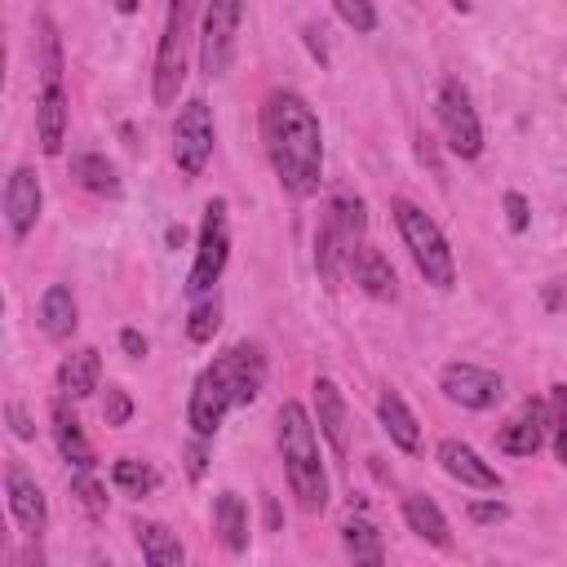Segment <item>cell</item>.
<instances>
[{
    "mask_svg": "<svg viewBox=\"0 0 567 567\" xmlns=\"http://www.w3.org/2000/svg\"><path fill=\"white\" fill-rule=\"evenodd\" d=\"M261 146L292 199H310L323 182V124L297 89H275L261 102Z\"/></svg>",
    "mask_w": 567,
    "mask_h": 567,
    "instance_id": "6da1fadb",
    "label": "cell"
},
{
    "mask_svg": "<svg viewBox=\"0 0 567 567\" xmlns=\"http://www.w3.org/2000/svg\"><path fill=\"white\" fill-rule=\"evenodd\" d=\"M266 385V354L257 341H239L230 350H221L190 385V403H186V425L190 434L213 439L226 421L230 408H244L261 394Z\"/></svg>",
    "mask_w": 567,
    "mask_h": 567,
    "instance_id": "7a4b0ae2",
    "label": "cell"
},
{
    "mask_svg": "<svg viewBox=\"0 0 567 567\" xmlns=\"http://www.w3.org/2000/svg\"><path fill=\"white\" fill-rule=\"evenodd\" d=\"M275 443H279V461H284V474H288V487L297 496V505L306 514H323L328 509V470H323V456H319V434H315V416L288 399L279 408V421H275Z\"/></svg>",
    "mask_w": 567,
    "mask_h": 567,
    "instance_id": "3957f363",
    "label": "cell"
},
{
    "mask_svg": "<svg viewBox=\"0 0 567 567\" xmlns=\"http://www.w3.org/2000/svg\"><path fill=\"white\" fill-rule=\"evenodd\" d=\"M390 213H394V226H399L403 248L412 252V266L421 270V279L439 292H452L456 288V257H452V244H447L443 226L421 204H412L408 195H394Z\"/></svg>",
    "mask_w": 567,
    "mask_h": 567,
    "instance_id": "277c9868",
    "label": "cell"
},
{
    "mask_svg": "<svg viewBox=\"0 0 567 567\" xmlns=\"http://www.w3.org/2000/svg\"><path fill=\"white\" fill-rule=\"evenodd\" d=\"M195 4L199 0H168L164 9V27H159V44H155V62H151V97L155 106H177V93L186 84V58H190V27H195Z\"/></svg>",
    "mask_w": 567,
    "mask_h": 567,
    "instance_id": "5b68a950",
    "label": "cell"
},
{
    "mask_svg": "<svg viewBox=\"0 0 567 567\" xmlns=\"http://www.w3.org/2000/svg\"><path fill=\"white\" fill-rule=\"evenodd\" d=\"M226 257H230V208L226 199H208L204 204V217H199V235H195V261H190V275H186V292L190 297H208L213 284L221 279L226 270Z\"/></svg>",
    "mask_w": 567,
    "mask_h": 567,
    "instance_id": "8992f818",
    "label": "cell"
},
{
    "mask_svg": "<svg viewBox=\"0 0 567 567\" xmlns=\"http://www.w3.org/2000/svg\"><path fill=\"white\" fill-rule=\"evenodd\" d=\"M239 27H244V0H204V22H199V71L208 80H221L235 66L239 53Z\"/></svg>",
    "mask_w": 567,
    "mask_h": 567,
    "instance_id": "52a82bcc",
    "label": "cell"
},
{
    "mask_svg": "<svg viewBox=\"0 0 567 567\" xmlns=\"http://www.w3.org/2000/svg\"><path fill=\"white\" fill-rule=\"evenodd\" d=\"M434 115H439V128H443V142L456 159H478L483 155V120L474 111V97L461 80H443L439 93H434Z\"/></svg>",
    "mask_w": 567,
    "mask_h": 567,
    "instance_id": "ba28073f",
    "label": "cell"
},
{
    "mask_svg": "<svg viewBox=\"0 0 567 567\" xmlns=\"http://www.w3.org/2000/svg\"><path fill=\"white\" fill-rule=\"evenodd\" d=\"M213 142H217V124H213L208 97H186L177 106V120H173V159H177L186 182H195L208 168Z\"/></svg>",
    "mask_w": 567,
    "mask_h": 567,
    "instance_id": "9c48e42d",
    "label": "cell"
},
{
    "mask_svg": "<svg viewBox=\"0 0 567 567\" xmlns=\"http://www.w3.org/2000/svg\"><path fill=\"white\" fill-rule=\"evenodd\" d=\"M439 390L447 403L470 408V412H487L505 399V377L478 363H443L439 368Z\"/></svg>",
    "mask_w": 567,
    "mask_h": 567,
    "instance_id": "30bf717a",
    "label": "cell"
},
{
    "mask_svg": "<svg viewBox=\"0 0 567 567\" xmlns=\"http://www.w3.org/2000/svg\"><path fill=\"white\" fill-rule=\"evenodd\" d=\"M4 501H9V514H13V523L22 527L27 540H40L49 532V501H44L35 474L22 461L4 465Z\"/></svg>",
    "mask_w": 567,
    "mask_h": 567,
    "instance_id": "8fae6325",
    "label": "cell"
},
{
    "mask_svg": "<svg viewBox=\"0 0 567 567\" xmlns=\"http://www.w3.org/2000/svg\"><path fill=\"white\" fill-rule=\"evenodd\" d=\"M40 208H44V186H40V173L31 164H18L9 177H4V226H9V239L22 244L35 221H40Z\"/></svg>",
    "mask_w": 567,
    "mask_h": 567,
    "instance_id": "7c38bea8",
    "label": "cell"
},
{
    "mask_svg": "<svg viewBox=\"0 0 567 567\" xmlns=\"http://www.w3.org/2000/svg\"><path fill=\"white\" fill-rule=\"evenodd\" d=\"M434 461H439V470H443L447 478H456L461 487H474V492H501V487H505V478L496 474V465L483 461L465 439H439Z\"/></svg>",
    "mask_w": 567,
    "mask_h": 567,
    "instance_id": "4fadbf2b",
    "label": "cell"
},
{
    "mask_svg": "<svg viewBox=\"0 0 567 567\" xmlns=\"http://www.w3.org/2000/svg\"><path fill=\"white\" fill-rule=\"evenodd\" d=\"M346 275H350V279H354V288H359L363 297H372V301H394V297H399V279H394L390 257H385L381 248L363 244V239L350 248Z\"/></svg>",
    "mask_w": 567,
    "mask_h": 567,
    "instance_id": "5bb4252c",
    "label": "cell"
},
{
    "mask_svg": "<svg viewBox=\"0 0 567 567\" xmlns=\"http://www.w3.org/2000/svg\"><path fill=\"white\" fill-rule=\"evenodd\" d=\"M545 430H549V403H545V399H527V403L496 430V447L509 452V456H532V452H540Z\"/></svg>",
    "mask_w": 567,
    "mask_h": 567,
    "instance_id": "9a60e30c",
    "label": "cell"
},
{
    "mask_svg": "<svg viewBox=\"0 0 567 567\" xmlns=\"http://www.w3.org/2000/svg\"><path fill=\"white\" fill-rule=\"evenodd\" d=\"M315 425L319 434L328 439L332 456H346L350 452V412H346V394L332 377H315Z\"/></svg>",
    "mask_w": 567,
    "mask_h": 567,
    "instance_id": "2e32d148",
    "label": "cell"
},
{
    "mask_svg": "<svg viewBox=\"0 0 567 567\" xmlns=\"http://www.w3.org/2000/svg\"><path fill=\"white\" fill-rule=\"evenodd\" d=\"M66 128H71L66 84H40V97H35V137H40V151L44 155H62Z\"/></svg>",
    "mask_w": 567,
    "mask_h": 567,
    "instance_id": "e0dca14e",
    "label": "cell"
},
{
    "mask_svg": "<svg viewBox=\"0 0 567 567\" xmlns=\"http://www.w3.org/2000/svg\"><path fill=\"white\" fill-rule=\"evenodd\" d=\"M49 430H53V443H58V452H62V461H66L71 470H93V465H97V452H93V443H89L80 416L66 408V394H58V399L49 403Z\"/></svg>",
    "mask_w": 567,
    "mask_h": 567,
    "instance_id": "ac0fdd59",
    "label": "cell"
},
{
    "mask_svg": "<svg viewBox=\"0 0 567 567\" xmlns=\"http://www.w3.org/2000/svg\"><path fill=\"white\" fill-rule=\"evenodd\" d=\"M350 235L332 221V213L323 208V221L315 230V270H319V284L323 288H337L341 275H346V261H350Z\"/></svg>",
    "mask_w": 567,
    "mask_h": 567,
    "instance_id": "d6986e66",
    "label": "cell"
},
{
    "mask_svg": "<svg viewBox=\"0 0 567 567\" xmlns=\"http://www.w3.org/2000/svg\"><path fill=\"white\" fill-rule=\"evenodd\" d=\"M35 323L49 341H71V332L80 328V306H75V292L71 284H49L40 292V306H35Z\"/></svg>",
    "mask_w": 567,
    "mask_h": 567,
    "instance_id": "ffe728a7",
    "label": "cell"
},
{
    "mask_svg": "<svg viewBox=\"0 0 567 567\" xmlns=\"http://www.w3.org/2000/svg\"><path fill=\"white\" fill-rule=\"evenodd\" d=\"M377 421H381V430L390 434V443L399 452H421V421H416V412L408 408V399L399 390L385 385L377 394Z\"/></svg>",
    "mask_w": 567,
    "mask_h": 567,
    "instance_id": "44dd1931",
    "label": "cell"
},
{
    "mask_svg": "<svg viewBox=\"0 0 567 567\" xmlns=\"http://www.w3.org/2000/svg\"><path fill=\"white\" fill-rule=\"evenodd\" d=\"M97 381H102V354L93 346H80L58 363V394L66 399H89Z\"/></svg>",
    "mask_w": 567,
    "mask_h": 567,
    "instance_id": "7402d4cb",
    "label": "cell"
},
{
    "mask_svg": "<svg viewBox=\"0 0 567 567\" xmlns=\"http://www.w3.org/2000/svg\"><path fill=\"white\" fill-rule=\"evenodd\" d=\"M213 532H217L226 554H244L248 549V505H244L239 492H230V487L217 492V501H213Z\"/></svg>",
    "mask_w": 567,
    "mask_h": 567,
    "instance_id": "603a6c76",
    "label": "cell"
},
{
    "mask_svg": "<svg viewBox=\"0 0 567 567\" xmlns=\"http://www.w3.org/2000/svg\"><path fill=\"white\" fill-rule=\"evenodd\" d=\"M403 523H408V532H412L416 540H425V545H434V549H452V527H447L443 509H439L430 496H421V492L403 496Z\"/></svg>",
    "mask_w": 567,
    "mask_h": 567,
    "instance_id": "cb8c5ba5",
    "label": "cell"
},
{
    "mask_svg": "<svg viewBox=\"0 0 567 567\" xmlns=\"http://www.w3.org/2000/svg\"><path fill=\"white\" fill-rule=\"evenodd\" d=\"M133 540H137V549H142V558L151 567H182L186 563V549H182L177 532L164 527V523H155V518L133 523Z\"/></svg>",
    "mask_w": 567,
    "mask_h": 567,
    "instance_id": "d4e9b609",
    "label": "cell"
},
{
    "mask_svg": "<svg viewBox=\"0 0 567 567\" xmlns=\"http://www.w3.org/2000/svg\"><path fill=\"white\" fill-rule=\"evenodd\" d=\"M71 177H75V186H84L89 195H102V199H115L124 190L115 164L106 155H97V151H75L71 155Z\"/></svg>",
    "mask_w": 567,
    "mask_h": 567,
    "instance_id": "484cf974",
    "label": "cell"
},
{
    "mask_svg": "<svg viewBox=\"0 0 567 567\" xmlns=\"http://www.w3.org/2000/svg\"><path fill=\"white\" fill-rule=\"evenodd\" d=\"M35 71H40V84H62V35H58V22L49 13L35 18Z\"/></svg>",
    "mask_w": 567,
    "mask_h": 567,
    "instance_id": "4316f807",
    "label": "cell"
},
{
    "mask_svg": "<svg viewBox=\"0 0 567 567\" xmlns=\"http://www.w3.org/2000/svg\"><path fill=\"white\" fill-rule=\"evenodd\" d=\"M341 545L354 563H385V545H381V532L368 523V518H346L341 523Z\"/></svg>",
    "mask_w": 567,
    "mask_h": 567,
    "instance_id": "83f0119b",
    "label": "cell"
},
{
    "mask_svg": "<svg viewBox=\"0 0 567 567\" xmlns=\"http://www.w3.org/2000/svg\"><path fill=\"white\" fill-rule=\"evenodd\" d=\"M111 483H115L120 492H128V496H151V492L159 487V470H155L151 461L120 456V461L111 465Z\"/></svg>",
    "mask_w": 567,
    "mask_h": 567,
    "instance_id": "f1b7e54d",
    "label": "cell"
},
{
    "mask_svg": "<svg viewBox=\"0 0 567 567\" xmlns=\"http://www.w3.org/2000/svg\"><path fill=\"white\" fill-rule=\"evenodd\" d=\"M328 213H332V221L350 235V244H359V239H363V230H368V208H363V199H359L354 190H332Z\"/></svg>",
    "mask_w": 567,
    "mask_h": 567,
    "instance_id": "f546056e",
    "label": "cell"
},
{
    "mask_svg": "<svg viewBox=\"0 0 567 567\" xmlns=\"http://www.w3.org/2000/svg\"><path fill=\"white\" fill-rule=\"evenodd\" d=\"M217 328H221V301L217 297H195L190 319H186V337L195 346H208L217 337Z\"/></svg>",
    "mask_w": 567,
    "mask_h": 567,
    "instance_id": "4dcf8cb0",
    "label": "cell"
},
{
    "mask_svg": "<svg viewBox=\"0 0 567 567\" xmlns=\"http://www.w3.org/2000/svg\"><path fill=\"white\" fill-rule=\"evenodd\" d=\"M71 496H75V505H80L89 518H102V514H106V487L93 478V470H75V474H71Z\"/></svg>",
    "mask_w": 567,
    "mask_h": 567,
    "instance_id": "1f68e13d",
    "label": "cell"
},
{
    "mask_svg": "<svg viewBox=\"0 0 567 567\" xmlns=\"http://www.w3.org/2000/svg\"><path fill=\"white\" fill-rule=\"evenodd\" d=\"M332 9L354 35H372L377 31V4L372 0H332Z\"/></svg>",
    "mask_w": 567,
    "mask_h": 567,
    "instance_id": "d6a6232c",
    "label": "cell"
},
{
    "mask_svg": "<svg viewBox=\"0 0 567 567\" xmlns=\"http://www.w3.org/2000/svg\"><path fill=\"white\" fill-rule=\"evenodd\" d=\"M545 403H549V425H554V456L558 465H567V385H554Z\"/></svg>",
    "mask_w": 567,
    "mask_h": 567,
    "instance_id": "836d02e7",
    "label": "cell"
},
{
    "mask_svg": "<svg viewBox=\"0 0 567 567\" xmlns=\"http://www.w3.org/2000/svg\"><path fill=\"white\" fill-rule=\"evenodd\" d=\"M133 416V399L124 385H106V399H102V421L106 425H128Z\"/></svg>",
    "mask_w": 567,
    "mask_h": 567,
    "instance_id": "e575fe53",
    "label": "cell"
},
{
    "mask_svg": "<svg viewBox=\"0 0 567 567\" xmlns=\"http://www.w3.org/2000/svg\"><path fill=\"white\" fill-rule=\"evenodd\" d=\"M501 208H505V226H509V235H523V230L532 226V204H527V195H518V190H505Z\"/></svg>",
    "mask_w": 567,
    "mask_h": 567,
    "instance_id": "d590c367",
    "label": "cell"
},
{
    "mask_svg": "<svg viewBox=\"0 0 567 567\" xmlns=\"http://www.w3.org/2000/svg\"><path fill=\"white\" fill-rule=\"evenodd\" d=\"M182 461H186V478L199 483L204 470H208V439H204V434H190L186 447H182Z\"/></svg>",
    "mask_w": 567,
    "mask_h": 567,
    "instance_id": "8d00e7d4",
    "label": "cell"
},
{
    "mask_svg": "<svg viewBox=\"0 0 567 567\" xmlns=\"http://www.w3.org/2000/svg\"><path fill=\"white\" fill-rule=\"evenodd\" d=\"M470 523H478V527H487V523H505L509 518V505L505 501H470Z\"/></svg>",
    "mask_w": 567,
    "mask_h": 567,
    "instance_id": "74e56055",
    "label": "cell"
},
{
    "mask_svg": "<svg viewBox=\"0 0 567 567\" xmlns=\"http://www.w3.org/2000/svg\"><path fill=\"white\" fill-rule=\"evenodd\" d=\"M4 421H9L13 439H35V425H31V416L22 412V403H18V399H9V403H4Z\"/></svg>",
    "mask_w": 567,
    "mask_h": 567,
    "instance_id": "f35d334b",
    "label": "cell"
},
{
    "mask_svg": "<svg viewBox=\"0 0 567 567\" xmlns=\"http://www.w3.org/2000/svg\"><path fill=\"white\" fill-rule=\"evenodd\" d=\"M120 350H124L128 359H146L151 346H146V337H142L137 328H120Z\"/></svg>",
    "mask_w": 567,
    "mask_h": 567,
    "instance_id": "ab89813d",
    "label": "cell"
},
{
    "mask_svg": "<svg viewBox=\"0 0 567 567\" xmlns=\"http://www.w3.org/2000/svg\"><path fill=\"white\" fill-rule=\"evenodd\" d=\"M306 44H310V53L319 58V66H328V44H323V31H319L315 22H306Z\"/></svg>",
    "mask_w": 567,
    "mask_h": 567,
    "instance_id": "60d3db41",
    "label": "cell"
},
{
    "mask_svg": "<svg viewBox=\"0 0 567 567\" xmlns=\"http://www.w3.org/2000/svg\"><path fill=\"white\" fill-rule=\"evenodd\" d=\"M137 9H142V0H115V13H124V18L137 13Z\"/></svg>",
    "mask_w": 567,
    "mask_h": 567,
    "instance_id": "b9f144b4",
    "label": "cell"
},
{
    "mask_svg": "<svg viewBox=\"0 0 567 567\" xmlns=\"http://www.w3.org/2000/svg\"><path fill=\"white\" fill-rule=\"evenodd\" d=\"M164 239H168V244H173V248H177V244H182V239H186V230H182V226H168V230H164Z\"/></svg>",
    "mask_w": 567,
    "mask_h": 567,
    "instance_id": "7bdbcfd3",
    "label": "cell"
},
{
    "mask_svg": "<svg viewBox=\"0 0 567 567\" xmlns=\"http://www.w3.org/2000/svg\"><path fill=\"white\" fill-rule=\"evenodd\" d=\"M447 4H452L456 13H470V9H474V0H447Z\"/></svg>",
    "mask_w": 567,
    "mask_h": 567,
    "instance_id": "ee69618b",
    "label": "cell"
}]
</instances>
